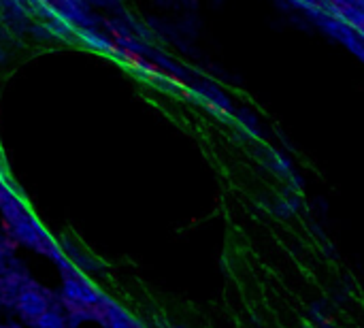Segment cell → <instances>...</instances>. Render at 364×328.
<instances>
[{"label":"cell","instance_id":"277c9868","mask_svg":"<svg viewBox=\"0 0 364 328\" xmlns=\"http://www.w3.org/2000/svg\"><path fill=\"white\" fill-rule=\"evenodd\" d=\"M28 328H73L68 322V316L62 307V303H55L53 307H49L45 314H41Z\"/></svg>","mask_w":364,"mask_h":328},{"label":"cell","instance_id":"7a4b0ae2","mask_svg":"<svg viewBox=\"0 0 364 328\" xmlns=\"http://www.w3.org/2000/svg\"><path fill=\"white\" fill-rule=\"evenodd\" d=\"M60 273H62V288L58 297L68 316L70 327L77 328L83 322H100L107 295L94 288L70 263H64L60 267Z\"/></svg>","mask_w":364,"mask_h":328},{"label":"cell","instance_id":"3957f363","mask_svg":"<svg viewBox=\"0 0 364 328\" xmlns=\"http://www.w3.org/2000/svg\"><path fill=\"white\" fill-rule=\"evenodd\" d=\"M102 328H143L136 318H132L124 307H119L113 299H105V305H102V314H100V322Z\"/></svg>","mask_w":364,"mask_h":328},{"label":"cell","instance_id":"5b68a950","mask_svg":"<svg viewBox=\"0 0 364 328\" xmlns=\"http://www.w3.org/2000/svg\"><path fill=\"white\" fill-rule=\"evenodd\" d=\"M15 241L9 237V233L0 226V267L11 263L13 260V254H15Z\"/></svg>","mask_w":364,"mask_h":328},{"label":"cell","instance_id":"6da1fadb","mask_svg":"<svg viewBox=\"0 0 364 328\" xmlns=\"http://www.w3.org/2000/svg\"><path fill=\"white\" fill-rule=\"evenodd\" d=\"M0 213L4 220V231L15 241V245H23L30 252H36L58 267L68 263L66 254L51 239V235L38 224V220L30 213L26 203L0 179Z\"/></svg>","mask_w":364,"mask_h":328},{"label":"cell","instance_id":"52a82bcc","mask_svg":"<svg viewBox=\"0 0 364 328\" xmlns=\"http://www.w3.org/2000/svg\"><path fill=\"white\" fill-rule=\"evenodd\" d=\"M0 328H23L21 324H15V322H9V324H0Z\"/></svg>","mask_w":364,"mask_h":328},{"label":"cell","instance_id":"8992f818","mask_svg":"<svg viewBox=\"0 0 364 328\" xmlns=\"http://www.w3.org/2000/svg\"><path fill=\"white\" fill-rule=\"evenodd\" d=\"M305 11H328V0H294Z\"/></svg>","mask_w":364,"mask_h":328}]
</instances>
